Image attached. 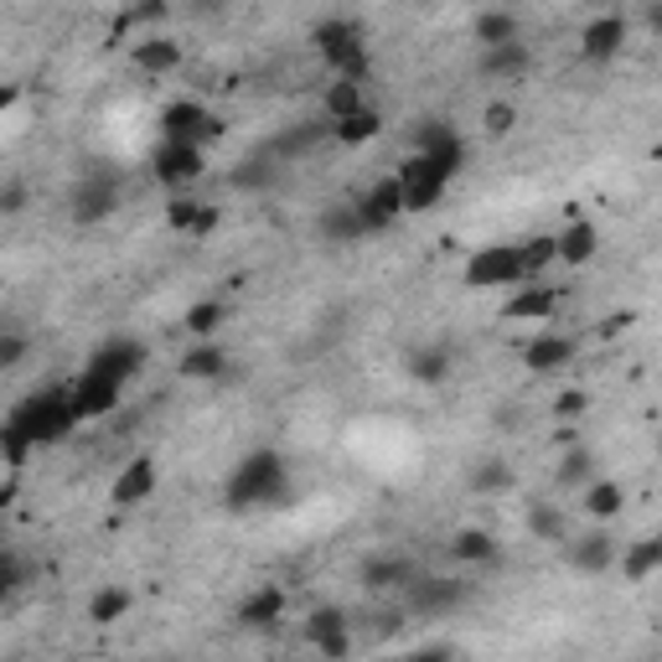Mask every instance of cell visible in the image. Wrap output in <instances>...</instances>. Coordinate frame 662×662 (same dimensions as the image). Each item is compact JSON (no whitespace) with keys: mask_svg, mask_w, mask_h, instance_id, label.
Masks as SVG:
<instances>
[{"mask_svg":"<svg viewBox=\"0 0 662 662\" xmlns=\"http://www.w3.org/2000/svg\"><path fill=\"white\" fill-rule=\"evenodd\" d=\"M228 507L244 512V507H280L291 497V471H285V456L280 450H249L234 466L228 487H223Z\"/></svg>","mask_w":662,"mask_h":662,"instance_id":"6da1fadb","label":"cell"},{"mask_svg":"<svg viewBox=\"0 0 662 662\" xmlns=\"http://www.w3.org/2000/svg\"><path fill=\"white\" fill-rule=\"evenodd\" d=\"M5 429L21 435L26 446L37 450V446H58V440H68V435L79 429V414H73V404H68V393L47 389V393H26L16 410H11Z\"/></svg>","mask_w":662,"mask_h":662,"instance_id":"7a4b0ae2","label":"cell"},{"mask_svg":"<svg viewBox=\"0 0 662 662\" xmlns=\"http://www.w3.org/2000/svg\"><path fill=\"white\" fill-rule=\"evenodd\" d=\"M311 42H316V52H321V62L331 68V79L368 83L373 52H368V37H363V26H357V21H342V16L321 21V26L311 32Z\"/></svg>","mask_w":662,"mask_h":662,"instance_id":"3957f363","label":"cell"},{"mask_svg":"<svg viewBox=\"0 0 662 662\" xmlns=\"http://www.w3.org/2000/svg\"><path fill=\"white\" fill-rule=\"evenodd\" d=\"M393 181H399V192H404V213H429V208L446 197V187H450V176L440 172L425 151H410V156L399 161Z\"/></svg>","mask_w":662,"mask_h":662,"instance_id":"277c9868","label":"cell"},{"mask_svg":"<svg viewBox=\"0 0 662 662\" xmlns=\"http://www.w3.org/2000/svg\"><path fill=\"white\" fill-rule=\"evenodd\" d=\"M466 291H507V285H518L523 270H518V244H487V249H476L466 259Z\"/></svg>","mask_w":662,"mask_h":662,"instance_id":"5b68a950","label":"cell"},{"mask_svg":"<svg viewBox=\"0 0 662 662\" xmlns=\"http://www.w3.org/2000/svg\"><path fill=\"white\" fill-rule=\"evenodd\" d=\"M223 135V119L208 115L197 98H176L161 109V140H192V145H208V140Z\"/></svg>","mask_w":662,"mask_h":662,"instance_id":"8992f818","label":"cell"},{"mask_svg":"<svg viewBox=\"0 0 662 662\" xmlns=\"http://www.w3.org/2000/svg\"><path fill=\"white\" fill-rule=\"evenodd\" d=\"M119 208V176H83L73 197H68V217L79 223V228H94L104 217H115Z\"/></svg>","mask_w":662,"mask_h":662,"instance_id":"52a82bcc","label":"cell"},{"mask_svg":"<svg viewBox=\"0 0 662 662\" xmlns=\"http://www.w3.org/2000/svg\"><path fill=\"white\" fill-rule=\"evenodd\" d=\"M119 399H125V383H115V378H104V373H94V368H83L79 383L68 389V404H73V414H79V425H83V419H104V414H115Z\"/></svg>","mask_w":662,"mask_h":662,"instance_id":"ba28073f","label":"cell"},{"mask_svg":"<svg viewBox=\"0 0 662 662\" xmlns=\"http://www.w3.org/2000/svg\"><path fill=\"white\" fill-rule=\"evenodd\" d=\"M414 151H425L446 176L466 172V140L456 135V125H446V119H425L419 135H414Z\"/></svg>","mask_w":662,"mask_h":662,"instance_id":"9c48e42d","label":"cell"},{"mask_svg":"<svg viewBox=\"0 0 662 662\" xmlns=\"http://www.w3.org/2000/svg\"><path fill=\"white\" fill-rule=\"evenodd\" d=\"M145 342H135V336H109L104 347L88 357V368L104 373V378H115V383H130V378H140L145 373Z\"/></svg>","mask_w":662,"mask_h":662,"instance_id":"30bf717a","label":"cell"},{"mask_svg":"<svg viewBox=\"0 0 662 662\" xmlns=\"http://www.w3.org/2000/svg\"><path fill=\"white\" fill-rule=\"evenodd\" d=\"M626 37H631V21L616 16V11H605V16L584 21V32H580V58H584V62H611V58H622Z\"/></svg>","mask_w":662,"mask_h":662,"instance_id":"8fae6325","label":"cell"},{"mask_svg":"<svg viewBox=\"0 0 662 662\" xmlns=\"http://www.w3.org/2000/svg\"><path fill=\"white\" fill-rule=\"evenodd\" d=\"M151 166H156V181L187 187V181H197V176L208 172V156H202V145H192V140H161Z\"/></svg>","mask_w":662,"mask_h":662,"instance_id":"7c38bea8","label":"cell"},{"mask_svg":"<svg viewBox=\"0 0 662 662\" xmlns=\"http://www.w3.org/2000/svg\"><path fill=\"white\" fill-rule=\"evenodd\" d=\"M410 611L414 616H446L466 601V584L461 580H440V575H410Z\"/></svg>","mask_w":662,"mask_h":662,"instance_id":"4fadbf2b","label":"cell"},{"mask_svg":"<svg viewBox=\"0 0 662 662\" xmlns=\"http://www.w3.org/2000/svg\"><path fill=\"white\" fill-rule=\"evenodd\" d=\"M357 213H363V228H368V234L393 228V223L404 217V192H399V181H393V176H378L368 192L357 197Z\"/></svg>","mask_w":662,"mask_h":662,"instance_id":"5bb4252c","label":"cell"},{"mask_svg":"<svg viewBox=\"0 0 662 662\" xmlns=\"http://www.w3.org/2000/svg\"><path fill=\"white\" fill-rule=\"evenodd\" d=\"M306 637L321 658H347L352 652V637H347V616L336 605H316L311 622H306Z\"/></svg>","mask_w":662,"mask_h":662,"instance_id":"9a60e30c","label":"cell"},{"mask_svg":"<svg viewBox=\"0 0 662 662\" xmlns=\"http://www.w3.org/2000/svg\"><path fill=\"white\" fill-rule=\"evenodd\" d=\"M130 68L135 73H145V79H166V73H176L181 68V42L172 37H145L130 47Z\"/></svg>","mask_w":662,"mask_h":662,"instance_id":"2e32d148","label":"cell"},{"mask_svg":"<svg viewBox=\"0 0 662 662\" xmlns=\"http://www.w3.org/2000/svg\"><path fill=\"white\" fill-rule=\"evenodd\" d=\"M109 497H115L119 507H140L145 497H156V461H151V456H135V461L115 476Z\"/></svg>","mask_w":662,"mask_h":662,"instance_id":"e0dca14e","label":"cell"},{"mask_svg":"<svg viewBox=\"0 0 662 662\" xmlns=\"http://www.w3.org/2000/svg\"><path fill=\"white\" fill-rule=\"evenodd\" d=\"M316 234L327 238V244H357V238H368V228H363L357 202H331L327 213L316 217Z\"/></svg>","mask_w":662,"mask_h":662,"instance_id":"ac0fdd59","label":"cell"},{"mask_svg":"<svg viewBox=\"0 0 662 662\" xmlns=\"http://www.w3.org/2000/svg\"><path fill=\"white\" fill-rule=\"evenodd\" d=\"M554 253H559L565 264H590V259L601 253V234H595V223H584V217H569L565 234H554Z\"/></svg>","mask_w":662,"mask_h":662,"instance_id":"d6986e66","label":"cell"},{"mask_svg":"<svg viewBox=\"0 0 662 662\" xmlns=\"http://www.w3.org/2000/svg\"><path fill=\"white\" fill-rule=\"evenodd\" d=\"M554 306H559V291L533 280L528 291H518L512 300H507L503 316H507V321H548V316H554Z\"/></svg>","mask_w":662,"mask_h":662,"instance_id":"ffe728a7","label":"cell"},{"mask_svg":"<svg viewBox=\"0 0 662 662\" xmlns=\"http://www.w3.org/2000/svg\"><path fill=\"white\" fill-rule=\"evenodd\" d=\"M569 357H575V342H569V336H548V331H539V336L523 347V368L528 373H559Z\"/></svg>","mask_w":662,"mask_h":662,"instance_id":"44dd1931","label":"cell"},{"mask_svg":"<svg viewBox=\"0 0 662 662\" xmlns=\"http://www.w3.org/2000/svg\"><path fill=\"white\" fill-rule=\"evenodd\" d=\"M569 565L584 569V575H605L616 565V539L611 533H584L580 544H569Z\"/></svg>","mask_w":662,"mask_h":662,"instance_id":"7402d4cb","label":"cell"},{"mask_svg":"<svg viewBox=\"0 0 662 662\" xmlns=\"http://www.w3.org/2000/svg\"><path fill=\"white\" fill-rule=\"evenodd\" d=\"M528 62H533V52H528L523 42L482 47V73H487V79H518V73H528Z\"/></svg>","mask_w":662,"mask_h":662,"instance_id":"603a6c76","label":"cell"},{"mask_svg":"<svg viewBox=\"0 0 662 662\" xmlns=\"http://www.w3.org/2000/svg\"><path fill=\"white\" fill-rule=\"evenodd\" d=\"M662 569V539H637L622 554V580L626 584H647Z\"/></svg>","mask_w":662,"mask_h":662,"instance_id":"cb8c5ba5","label":"cell"},{"mask_svg":"<svg viewBox=\"0 0 662 662\" xmlns=\"http://www.w3.org/2000/svg\"><path fill=\"white\" fill-rule=\"evenodd\" d=\"M280 616H285V590L280 584H259L249 601L238 605V622L244 626H274Z\"/></svg>","mask_w":662,"mask_h":662,"instance_id":"d4e9b609","label":"cell"},{"mask_svg":"<svg viewBox=\"0 0 662 662\" xmlns=\"http://www.w3.org/2000/svg\"><path fill=\"white\" fill-rule=\"evenodd\" d=\"M450 347L446 342H435V347H414L410 352V378L414 383H425V389H435V383H446L450 378Z\"/></svg>","mask_w":662,"mask_h":662,"instance_id":"484cf974","label":"cell"},{"mask_svg":"<svg viewBox=\"0 0 662 662\" xmlns=\"http://www.w3.org/2000/svg\"><path fill=\"white\" fill-rule=\"evenodd\" d=\"M378 130H383V115L373 109V104H363V109H352V115L331 119V135L342 140V145H368V140H378Z\"/></svg>","mask_w":662,"mask_h":662,"instance_id":"4316f807","label":"cell"},{"mask_svg":"<svg viewBox=\"0 0 662 662\" xmlns=\"http://www.w3.org/2000/svg\"><path fill=\"white\" fill-rule=\"evenodd\" d=\"M450 559L456 565H492L497 559V539H492L487 528H461L450 539Z\"/></svg>","mask_w":662,"mask_h":662,"instance_id":"83f0119b","label":"cell"},{"mask_svg":"<svg viewBox=\"0 0 662 662\" xmlns=\"http://www.w3.org/2000/svg\"><path fill=\"white\" fill-rule=\"evenodd\" d=\"M228 373V352L213 347V342H197L187 357H181V378H192V383H213Z\"/></svg>","mask_w":662,"mask_h":662,"instance_id":"f1b7e54d","label":"cell"},{"mask_svg":"<svg viewBox=\"0 0 662 662\" xmlns=\"http://www.w3.org/2000/svg\"><path fill=\"white\" fill-rule=\"evenodd\" d=\"M125 611H130V590L125 584H104V590H94V601H88V622L115 626V622H125Z\"/></svg>","mask_w":662,"mask_h":662,"instance_id":"f546056e","label":"cell"},{"mask_svg":"<svg viewBox=\"0 0 662 662\" xmlns=\"http://www.w3.org/2000/svg\"><path fill=\"white\" fill-rule=\"evenodd\" d=\"M554 259H559V253H554V234H533L518 244V270H523V280H539Z\"/></svg>","mask_w":662,"mask_h":662,"instance_id":"4dcf8cb0","label":"cell"},{"mask_svg":"<svg viewBox=\"0 0 662 662\" xmlns=\"http://www.w3.org/2000/svg\"><path fill=\"white\" fill-rule=\"evenodd\" d=\"M414 565L410 559H368L363 565V584L368 590H399V584H410Z\"/></svg>","mask_w":662,"mask_h":662,"instance_id":"1f68e13d","label":"cell"},{"mask_svg":"<svg viewBox=\"0 0 662 662\" xmlns=\"http://www.w3.org/2000/svg\"><path fill=\"white\" fill-rule=\"evenodd\" d=\"M622 487L616 482H584V512L590 518H601V523H611V518H622Z\"/></svg>","mask_w":662,"mask_h":662,"instance_id":"d6a6232c","label":"cell"},{"mask_svg":"<svg viewBox=\"0 0 662 662\" xmlns=\"http://www.w3.org/2000/svg\"><path fill=\"white\" fill-rule=\"evenodd\" d=\"M363 104H368V98H363V83H352V79H331L327 94H321L327 119H342V115H352V109H363Z\"/></svg>","mask_w":662,"mask_h":662,"instance_id":"836d02e7","label":"cell"},{"mask_svg":"<svg viewBox=\"0 0 662 662\" xmlns=\"http://www.w3.org/2000/svg\"><path fill=\"white\" fill-rule=\"evenodd\" d=\"M471 32H476V42H482V47H497V42H518V16H512V11H482Z\"/></svg>","mask_w":662,"mask_h":662,"instance_id":"e575fe53","label":"cell"},{"mask_svg":"<svg viewBox=\"0 0 662 662\" xmlns=\"http://www.w3.org/2000/svg\"><path fill=\"white\" fill-rule=\"evenodd\" d=\"M528 528L539 533V539H548V544H565V512L554 503H533L528 507Z\"/></svg>","mask_w":662,"mask_h":662,"instance_id":"d590c367","label":"cell"},{"mask_svg":"<svg viewBox=\"0 0 662 662\" xmlns=\"http://www.w3.org/2000/svg\"><path fill=\"white\" fill-rule=\"evenodd\" d=\"M507 487H512V466L503 456H487L482 466L471 471V492H507Z\"/></svg>","mask_w":662,"mask_h":662,"instance_id":"8d00e7d4","label":"cell"},{"mask_svg":"<svg viewBox=\"0 0 662 662\" xmlns=\"http://www.w3.org/2000/svg\"><path fill=\"white\" fill-rule=\"evenodd\" d=\"M181 327L192 331L197 342H208V336H213V331L223 327V300H197L192 311H187V321H181Z\"/></svg>","mask_w":662,"mask_h":662,"instance_id":"74e56055","label":"cell"},{"mask_svg":"<svg viewBox=\"0 0 662 662\" xmlns=\"http://www.w3.org/2000/svg\"><path fill=\"white\" fill-rule=\"evenodd\" d=\"M512 125H518V109H512V104H507V98H492L487 109H482V130H487L492 140L512 135Z\"/></svg>","mask_w":662,"mask_h":662,"instance_id":"f35d334b","label":"cell"},{"mask_svg":"<svg viewBox=\"0 0 662 662\" xmlns=\"http://www.w3.org/2000/svg\"><path fill=\"white\" fill-rule=\"evenodd\" d=\"M197 213H202L197 197H172V202H166V228H172V234H192Z\"/></svg>","mask_w":662,"mask_h":662,"instance_id":"ab89813d","label":"cell"},{"mask_svg":"<svg viewBox=\"0 0 662 662\" xmlns=\"http://www.w3.org/2000/svg\"><path fill=\"white\" fill-rule=\"evenodd\" d=\"M166 16H172V0H135V5H125L130 32H135V26H161Z\"/></svg>","mask_w":662,"mask_h":662,"instance_id":"60d3db41","label":"cell"},{"mask_svg":"<svg viewBox=\"0 0 662 662\" xmlns=\"http://www.w3.org/2000/svg\"><path fill=\"white\" fill-rule=\"evenodd\" d=\"M590 471H595V456H590V450H569L565 466H559V487H584Z\"/></svg>","mask_w":662,"mask_h":662,"instance_id":"b9f144b4","label":"cell"},{"mask_svg":"<svg viewBox=\"0 0 662 662\" xmlns=\"http://www.w3.org/2000/svg\"><path fill=\"white\" fill-rule=\"evenodd\" d=\"M270 181H274V166H270V161H244V166L234 172V187H238V192H259V187H270Z\"/></svg>","mask_w":662,"mask_h":662,"instance_id":"7bdbcfd3","label":"cell"},{"mask_svg":"<svg viewBox=\"0 0 662 662\" xmlns=\"http://www.w3.org/2000/svg\"><path fill=\"white\" fill-rule=\"evenodd\" d=\"M26 202H32V187H26V181H5V187H0V217H21Z\"/></svg>","mask_w":662,"mask_h":662,"instance_id":"ee69618b","label":"cell"},{"mask_svg":"<svg viewBox=\"0 0 662 662\" xmlns=\"http://www.w3.org/2000/svg\"><path fill=\"white\" fill-rule=\"evenodd\" d=\"M26 352H32V342H26L21 331H0V373H5V368H16V363L26 357Z\"/></svg>","mask_w":662,"mask_h":662,"instance_id":"f6af8a7d","label":"cell"},{"mask_svg":"<svg viewBox=\"0 0 662 662\" xmlns=\"http://www.w3.org/2000/svg\"><path fill=\"white\" fill-rule=\"evenodd\" d=\"M584 410H590V399H584L580 389H569V393H559V399H554V414H559V419H580Z\"/></svg>","mask_w":662,"mask_h":662,"instance_id":"bcb514c9","label":"cell"},{"mask_svg":"<svg viewBox=\"0 0 662 662\" xmlns=\"http://www.w3.org/2000/svg\"><path fill=\"white\" fill-rule=\"evenodd\" d=\"M16 584H21V565H16V559H0V601H5Z\"/></svg>","mask_w":662,"mask_h":662,"instance_id":"7dc6e473","label":"cell"},{"mask_svg":"<svg viewBox=\"0 0 662 662\" xmlns=\"http://www.w3.org/2000/svg\"><path fill=\"white\" fill-rule=\"evenodd\" d=\"M217 228V208H208V202H202V213H197V223H192V238H208Z\"/></svg>","mask_w":662,"mask_h":662,"instance_id":"c3c4849f","label":"cell"},{"mask_svg":"<svg viewBox=\"0 0 662 662\" xmlns=\"http://www.w3.org/2000/svg\"><path fill=\"white\" fill-rule=\"evenodd\" d=\"M631 327V311H622V316H611V321H601V336H616V331H626Z\"/></svg>","mask_w":662,"mask_h":662,"instance_id":"681fc988","label":"cell"},{"mask_svg":"<svg viewBox=\"0 0 662 662\" xmlns=\"http://www.w3.org/2000/svg\"><path fill=\"white\" fill-rule=\"evenodd\" d=\"M16 98H21V83H0V115H5Z\"/></svg>","mask_w":662,"mask_h":662,"instance_id":"f907efd6","label":"cell"},{"mask_svg":"<svg viewBox=\"0 0 662 662\" xmlns=\"http://www.w3.org/2000/svg\"><path fill=\"white\" fill-rule=\"evenodd\" d=\"M0 461H5V450H0Z\"/></svg>","mask_w":662,"mask_h":662,"instance_id":"816d5d0a","label":"cell"}]
</instances>
